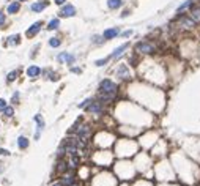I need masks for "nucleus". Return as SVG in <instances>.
<instances>
[{
	"instance_id": "obj_6",
	"label": "nucleus",
	"mask_w": 200,
	"mask_h": 186,
	"mask_svg": "<svg viewBox=\"0 0 200 186\" xmlns=\"http://www.w3.org/2000/svg\"><path fill=\"white\" fill-rule=\"evenodd\" d=\"M60 181L63 183V186H74L77 183V177H76V172L74 170H66L65 174L60 175Z\"/></svg>"
},
{
	"instance_id": "obj_2",
	"label": "nucleus",
	"mask_w": 200,
	"mask_h": 186,
	"mask_svg": "<svg viewBox=\"0 0 200 186\" xmlns=\"http://www.w3.org/2000/svg\"><path fill=\"white\" fill-rule=\"evenodd\" d=\"M175 27L181 32H192V30L197 29V22L189 14H177Z\"/></svg>"
},
{
	"instance_id": "obj_11",
	"label": "nucleus",
	"mask_w": 200,
	"mask_h": 186,
	"mask_svg": "<svg viewBox=\"0 0 200 186\" xmlns=\"http://www.w3.org/2000/svg\"><path fill=\"white\" fill-rule=\"evenodd\" d=\"M194 5H195V0H184V2L177 8V14H186Z\"/></svg>"
},
{
	"instance_id": "obj_22",
	"label": "nucleus",
	"mask_w": 200,
	"mask_h": 186,
	"mask_svg": "<svg viewBox=\"0 0 200 186\" xmlns=\"http://www.w3.org/2000/svg\"><path fill=\"white\" fill-rule=\"evenodd\" d=\"M123 6V0H107V8L109 10H118Z\"/></svg>"
},
{
	"instance_id": "obj_36",
	"label": "nucleus",
	"mask_w": 200,
	"mask_h": 186,
	"mask_svg": "<svg viewBox=\"0 0 200 186\" xmlns=\"http://www.w3.org/2000/svg\"><path fill=\"white\" fill-rule=\"evenodd\" d=\"M126 16H129V10H125L121 13V17H126Z\"/></svg>"
},
{
	"instance_id": "obj_7",
	"label": "nucleus",
	"mask_w": 200,
	"mask_h": 186,
	"mask_svg": "<svg viewBox=\"0 0 200 186\" xmlns=\"http://www.w3.org/2000/svg\"><path fill=\"white\" fill-rule=\"evenodd\" d=\"M85 111L88 112V114H95V115H104V112H106V107H104V104L102 102H99V101H93V102H90L87 107H85Z\"/></svg>"
},
{
	"instance_id": "obj_26",
	"label": "nucleus",
	"mask_w": 200,
	"mask_h": 186,
	"mask_svg": "<svg viewBox=\"0 0 200 186\" xmlns=\"http://www.w3.org/2000/svg\"><path fill=\"white\" fill-rule=\"evenodd\" d=\"M3 115L6 117V118H11V117L14 115V107H13V106H6L3 109Z\"/></svg>"
},
{
	"instance_id": "obj_13",
	"label": "nucleus",
	"mask_w": 200,
	"mask_h": 186,
	"mask_svg": "<svg viewBox=\"0 0 200 186\" xmlns=\"http://www.w3.org/2000/svg\"><path fill=\"white\" fill-rule=\"evenodd\" d=\"M117 36H120V29L118 27H110V29H106L102 32V38L104 39H114Z\"/></svg>"
},
{
	"instance_id": "obj_3",
	"label": "nucleus",
	"mask_w": 200,
	"mask_h": 186,
	"mask_svg": "<svg viewBox=\"0 0 200 186\" xmlns=\"http://www.w3.org/2000/svg\"><path fill=\"white\" fill-rule=\"evenodd\" d=\"M115 76H117V79L121 80V82H131L134 79L133 70H131V66L126 63H120L115 68Z\"/></svg>"
},
{
	"instance_id": "obj_10",
	"label": "nucleus",
	"mask_w": 200,
	"mask_h": 186,
	"mask_svg": "<svg viewBox=\"0 0 200 186\" xmlns=\"http://www.w3.org/2000/svg\"><path fill=\"white\" fill-rule=\"evenodd\" d=\"M44 24L41 22V20H36L35 24H32L29 29H27V32H25V35H27V38H33V36H36L38 35V32L41 30V27H43Z\"/></svg>"
},
{
	"instance_id": "obj_37",
	"label": "nucleus",
	"mask_w": 200,
	"mask_h": 186,
	"mask_svg": "<svg viewBox=\"0 0 200 186\" xmlns=\"http://www.w3.org/2000/svg\"><path fill=\"white\" fill-rule=\"evenodd\" d=\"M54 2L57 3V5H63V3L66 2V0H54Z\"/></svg>"
},
{
	"instance_id": "obj_8",
	"label": "nucleus",
	"mask_w": 200,
	"mask_h": 186,
	"mask_svg": "<svg viewBox=\"0 0 200 186\" xmlns=\"http://www.w3.org/2000/svg\"><path fill=\"white\" fill-rule=\"evenodd\" d=\"M57 60H58V63H63V65H73L76 61V55L70 52H61L57 55Z\"/></svg>"
},
{
	"instance_id": "obj_39",
	"label": "nucleus",
	"mask_w": 200,
	"mask_h": 186,
	"mask_svg": "<svg viewBox=\"0 0 200 186\" xmlns=\"http://www.w3.org/2000/svg\"><path fill=\"white\" fill-rule=\"evenodd\" d=\"M17 2H27V0H17Z\"/></svg>"
},
{
	"instance_id": "obj_32",
	"label": "nucleus",
	"mask_w": 200,
	"mask_h": 186,
	"mask_svg": "<svg viewBox=\"0 0 200 186\" xmlns=\"http://www.w3.org/2000/svg\"><path fill=\"white\" fill-rule=\"evenodd\" d=\"M5 22H6V16H5L3 11H0V27H2Z\"/></svg>"
},
{
	"instance_id": "obj_28",
	"label": "nucleus",
	"mask_w": 200,
	"mask_h": 186,
	"mask_svg": "<svg viewBox=\"0 0 200 186\" xmlns=\"http://www.w3.org/2000/svg\"><path fill=\"white\" fill-rule=\"evenodd\" d=\"M104 38H102V35L99 36V35H95L93 38H92V43H95V44H102V43H104Z\"/></svg>"
},
{
	"instance_id": "obj_19",
	"label": "nucleus",
	"mask_w": 200,
	"mask_h": 186,
	"mask_svg": "<svg viewBox=\"0 0 200 186\" xmlns=\"http://www.w3.org/2000/svg\"><path fill=\"white\" fill-rule=\"evenodd\" d=\"M68 166H70V169H71V170L77 169V167L80 166V158H79V153H77V155H73V156H70V161H68Z\"/></svg>"
},
{
	"instance_id": "obj_12",
	"label": "nucleus",
	"mask_w": 200,
	"mask_h": 186,
	"mask_svg": "<svg viewBox=\"0 0 200 186\" xmlns=\"http://www.w3.org/2000/svg\"><path fill=\"white\" fill-rule=\"evenodd\" d=\"M76 14V6L71 3H66L63 8L60 10V17H73Z\"/></svg>"
},
{
	"instance_id": "obj_16",
	"label": "nucleus",
	"mask_w": 200,
	"mask_h": 186,
	"mask_svg": "<svg viewBox=\"0 0 200 186\" xmlns=\"http://www.w3.org/2000/svg\"><path fill=\"white\" fill-rule=\"evenodd\" d=\"M25 73H27V76H29L30 79H36L38 76H41V68L36 66V65H32V66L27 68Z\"/></svg>"
},
{
	"instance_id": "obj_40",
	"label": "nucleus",
	"mask_w": 200,
	"mask_h": 186,
	"mask_svg": "<svg viewBox=\"0 0 200 186\" xmlns=\"http://www.w3.org/2000/svg\"><path fill=\"white\" fill-rule=\"evenodd\" d=\"M74 186H77V184H74Z\"/></svg>"
},
{
	"instance_id": "obj_20",
	"label": "nucleus",
	"mask_w": 200,
	"mask_h": 186,
	"mask_svg": "<svg viewBox=\"0 0 200 186\" xmlns=\"http://www.w3.org/2000/svg\"><path fill=\"white\" fill-rule=\"evenodd\" d=\"M29 145H30V140L27 139L25 136H19V137H17V147H19L20 150L29 148Z\"/></svg>"
},
{
	"instance_id": "obj_23",
	"label": "nucleus",
	"mask_w": 200,
	"mask_h": 186,
	"mask_svg": "<svg viewBox=\"0 0 200 186\" xmlns=\"http://www.w3.org/2000/svg\"><path fill=\"white\" fill-rule=\"evenodd\" d=\"M19 43H20V35H19V33L8 36V39H6V44H8V46H16Z\"/></svg>"
},
{
	"instance_id": "obj_9",
	"label": "nucleus",
	"mask_w": 200,
	"mask_h": 186,
	"mask_svg": "<svg viewBox=\"0 0 200 186\" xmlns=\"http://www.w3.org/2000/svg\"><path fill=\"white\" fill-rule=\"evenodd\" d=\"M129 43H125V44H121V46H118L117 49H114V52L110 54V58H114V60H120L123 55H125V52H126V49H129Z\"/></svg>"
},
{
	"instance_id": "obj_14",
	"label": "nucleus",
	"mask_w": 200,
	"mask_h": 186,
	"mask_svg": "<svg viewBox=\"0 0 200 186\" xmlns=\"http://www.w3.org/2000/svg\"><path fill=\"white\" fill-rule=\"evenodd\" d=\"M66 170H70V166H68V162H66V159H57V164H55V174H58V175H61V174H65Z\"/></svg>"
},
{
	"instance_id": "obj_4",
	"label": "nucleus",
	"mask_w": 200,
	"mask_h": 186,
	"mask_svg": "<svg viewBox=\"0 0 200 186\" xmlns=\"http://www.w3.org/2000/svg\"><path fill=\"white\" fill-rule=\"evenodd\" d=\"M98 92L99 93H117L120 92V85L112 79H102L98 85Z\"/></svg>"
},
{
	"instance_id": "obj_34",
	"label": "nucleus",
	"mask_w": 200,
	"mask_h": 186,
	"mask_svg": "<svg viewBox=\"0 0 200 186\" xmlns=\"http://www.w3.org/2000/svg\"><path fill=\"white\" fill-rule=\"evenodd\" d=\"M71 73H74V74H80V73H82V68H77V66H73V68H71Z\"/></svg>"
},
{
	"instance_id": "obj_17",
	"label": "nucleus",
	"mask_w": 200,
	"mask_h": 186,
	"mask_svg": "<svg viewBox=\"0 0 200 186\" xmlns=\"http://www.w3.org/2000/svg\"><path fill=\"white\" fill-rule=\"evenodd\" d=\"M35 121L38 123L36 133H35V139H39V136H41V133H43V129H44V120H43V117L38 114V115H35Z\"/></svg>"
},
{
	"instance_id": "obj_27",
	"label": "nucleus",
	"mask_w": 200,
	"mask_h": 186,
	"mask_svg": "<svg viewBox=\"0 0 200 186\" xmlns=\"http://www.w3.org/2000/svg\"><path fill=\"white\" fill-rule=\"evenodd\" d=\"M109 60H112V58H110V55H109V57H106V58H101V60H96V61H95V65H96V66H99V68H101V66H106Z\"/></svg>"
},
{
	"instance_id": "obj_15",
	"label": "nucleus",
	"mask_w": 200,
	"mask_h": 186,
	"mask_svg": "<svg viewBox=\"0 0 200 186\" xmlns=\"http://www.w3.org/2000/svg\"><path fill=\"white\" fill-rule=\"evenodd\" d=\"M47 5H49V2H47V0H39V2L32 3L30 10H32L33 13H41L44 8H47Z\"/></svg>"
},
{
	"instance_id": "obj_25",
	"label": "nucleus",
	"mask_w": 200,
	"mask_h": 186,
	"mask_svg": "<svg viewBox=\"0 0 200 186\" xmlns=\"http://www.w3.org/2000/svg\"><path fill=\"white\" fill-rule=\"evenodd\" d=\"M60 44H61L60 36H52V38H49V46L51 47H58Z\"/></svg>"
},
{
	"instance_id": "obj_18",
	"label": "nucleus",
	"mask_w": 200,
	"mask_h": 186,
	"mask_svg": "<svg viewBox=\"0 0 200 186\" xmlns=\"http://www.w3.org/2000/svg\"><path fill=\"white\" fill-rule=\"evenodd\" d=\"M188 14L195 20L197 25H200V6H198V5H194V6H192V8L188 11Z\"/></svg>"
},
{
	"instance_id": "obj_5",
	"label": "nucleus",
	"mask_w": 200,
	"mask_h": 186,
	"mask_svg": "<svg viewBox=\"0 0 200 186\" xmlns=\"http://www.w3.org/2000/svg\"><path fill=\"white\" fill-rule=\"evenodd\" d=\"M76 136H77L82 142L88 143L92 139V126L90 125H79V128L76 129Z\"/></svg>"
},
{
	"instance_id": "obj_30",
	"label": "nucleus",
	"mask_w": 200,
	"mask_h": 186,
	"mask_svg": "<svg viewBox=\"0 0 200 186\" xmlns=\"http://www.w3.org/2000/svg\"><path fill=\"white\" fill-rule=\"evenodd\" d=\"M93 101H95V98H87L85 101H82L80 104H79V109H85V107L90 104V102H93Z\"/></svg>"
},
{
	"instance_id": "obj_31",
	"label": "nucleus",
	"mask_w": 200,
	"mask_h": 186,
	"mask_svg": "<svg viewBox=\"0 0 200 186\" xmlns=\"http://www.w3.org/2000/svg\"><path fill=\"white\" fill-rule=\"evenodd\" d=\"M133 33H134V30H131V29H129V30L121 32V33H120V36H121V38H129V36H133Z\"/></svg>"
},
{
	"instance_id": "obj_41",
	"label": "nucleus",
	"mask_w": 200,
	"mask_h": 186,
	"mask_svg": "<svg viewBox=\"0 0 200 186\" xmlns=\"http://www.w3.org/2000/svg\"><path fill=\"white\" fill-rule=\"evenodd\" d=\"M198 6H200V3H198Z\"/></svg>"
},
{
	"instance_id": "obj_21",
	"label": "nucleus",
	"mask_w": 200,
	"mask_h": 186,
	"mask_svg": "<svg viewBox=\"0 0 200 186\" xmlns=\"http://www.w3.org/2000/svg\"><path fill=\"white\" fill-rule=\"evenodd\" d=\"M20 10V2H11L8 5V8H6V13H10V14H16V13Z\"/></svg>"
},
{
	"instance_id": "obj_35",
	"label": "nucleus",
	"mask_w": 200,
	"mask_h": 186,
	"mask_svg": "<svg viewBox=\"0 0 200 186\" xmlns=\"http://www.w3.org/2000/svg\"><path fill=\"white\" fill-rule=\"evenodd\" d=\"M17 99H19V93L16 92L14 95H13V98H11V101H13V102H17Z\"/></svg>"
},
{
	"instance_id": "obj_38",
	"label": "nucleus",
	"mask_w": 200,
	"mask_h": 186,
	"mask_svg": "<svg viewBox=\"0 0 200 186\" xmlns=\"http://www.w3.org/2000/svg\"><path fill=\"white\" fill-rule=\"evenodd\" d=\"M0 153H2V155H8V150H5V148H2V150H0Z\"/></svg>"
},
{
	"instance_id": "obj_33",
	"label": "nucleus",
	"mask_w": 200,
	"mask_h": 186,
	"mask_svg": "<svg viewBox=\"0 0 200 186\" xmlns=\"http://www.w3.org/2000/svg\"><path fill=\"white\" fill-rule=\"evenodd\" d=\"M6 106H8V104H6V101L0 98V112H3V109H5Z\"/></svg>"
},
{
	"instance_id": "obj_24",
	"label": "nucleus",
	"mask_w": 200,
	"mask_h": 186,
	"mask_svg": "<svg viewBox=\"0 0 200 186\" xmlns=\"http://www.w3.org/2000/svg\"><path fill=\"white\" fill-rule=\"evenodd\" d=\"M58 25H60V19L58 17L51 19L49 24H47V30H55V29H58Z\"/></svg>"
},
{
	"instance_id": "obj_1",
	"label": "nucleus",
	"mask_w": 200,
	"mask_h": 186,
	"mask_svg": "<svg viewBox=\"0 0 200 186\" xmlns=\"http://www.w3.org/2000/svg\"><path fill=\"white\" fill-rule=\"evenodd\" d=\"M159 49V46L150 39H140L134 44V52L139 55H155Z\"/></svg>"
},
{
	"instance_id": "obj_29",
	"label": "nucleus",
	"mask_w": 200,
	"mask_h": 186,
	"mask_svg": "<svg viewBox=\"0 0 200 186\" xmlns=\"http://www.w3.org/2000/svg\"><path fill=\"white\" fill-rule=\"evenodd\" d=\"M17 76H19L17 71H11L8 76H6V80H8V82H13V80H16V79H17Z\"/></svg>"
}]
</instances>
